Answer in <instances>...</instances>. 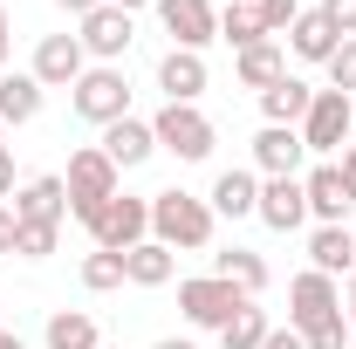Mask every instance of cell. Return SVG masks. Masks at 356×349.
Listing matches in <instances>:
<instances>
[{"instance_id":"6da1fadb","label":"cell","mask_w":356,"mask_h":349,"mask_svg":"<svg viewBox=\"0 0 356 349\" xmlns=\"http://www.w3.org/2000/svg\"><path fill=\"white\" fill-rule=\"evenodd\" d=\"M213 206L206 199H192V192H151V240L158 247H172V254H199V247H213Z\"/></svg>"},{"instance_id":"7a4b0ae2","label":"cell","mask_w":356,"mask_h":349,"mask_svg":"<svg viewBox=\"0 0 356 349\" xmlns=\"http://www.w3.org/2000/svg\"><path fill=\"white\" fill-rule=\"evenodd\" d=\"M83 226H89V240H96V254H131V247L151 240V199L117 192V199H103Z\"/></svg>"},{"instance_id":"3957f363","label":"cell","mask_w":356,"mask_h":349,"mask_svg":"<svg viewBox=\"0 0 356 349\" xmlns=\"http://www.w3.org/2000/svg\"><path fill=\"white\" fill-rule=\"evenodd\" d=\"M151 137H158V151H172L178 165H199V158H213V144H220L213 117H206L199 103H165V110L151 117Z\"/></svg>"},{"instance_id":"277c9868","label":"cell","mask_w":356,"mask_h":349,"mask_svg":"<svg viewBox=\"0 0 356 349\" xmlns=\"http://www.w3.org/2000/svg\"><path fill=\"white\" fill-rule=\"evenodd\" d=\"M76 96V117L83 124H117V117H131V76L117 69V62H96V69H83V83L69 89Z\"/></svg>"},{"instance_id":"5b68a950","label":"cell","mask_w":356,"mask_h":349,"mask_svg":"<svg viewBox=\"0 0 356 349\" xmlns=\"http://www.w3.org/2000/svg\"><path fill=\"white\" fill-rule=\"evenodd\" d=\"M62 185H69V213L89 219L103 199H117V192H124V172L103 158V144H83V151L69 158V178H62Z\"/></svg>"},{"instance_id":"8992f818","label":"cell","mask_w":356,"mask_h":349,"mask_svg":"<svg viewBox=\"0 0 356 349\" xmlns=\"http://www.w3.org/2000/svg\"><path fill=\"white\" fill-rule=\"evenodd\" d=\"M350 131H356V103L343 96V89H315L309 117H302V144H309L315 158H343Z\"/></svg>"},{"instance_id":"52a82bcc","label":"cell","mask_w":356,"mask_h":349,"mask_svg":"<svg viewBox=\"0 0 356 349\" xmlns=\"http://www.w3.org/2000/svg\"><path fill=\"white\" fill-rule=\"evenodd\" d=\"M247 302H254V295H240V288H233V281H220V274L178 281V308H185V322H192V329H226Z\"/></svg>"},{"instance_id":"ba28073f","label":"cell","mask_w":356,"mask_h":349,"mask_svg":"<svg viewBox=\"0 0 356 349\" xmlns=\"http://www.w3.org/2000/svg\"><path fill=\"white\" fill-rule=\"evenodd\" d=\"M329 315H343V288H336L329 274H315V267L295 274V281H288V329L309 336V329H322Z\"/></svg>"},{"instance_id":"9c48e42d","label":"cell","mask_w":356,"mask_h":349,"mask_svg":"<svg viewBox=\"0 0 356 349\" xmlns=\"http://www.w3.org/2000/svg\"><path fill=\"white\" fill-rule=\"evenodd\" d=\"M76 42H83V55H96V62H124L131 55V42H137V28H131V14L124 7H96L89 21H76Z\"/></svg>"},{"instance_id":"30bf717a","label":"cell","mask_w":356,"mask_h":349,"mask_svg":"<svg viewBox=\"0 0 356 349\" xmlns=\"http://www.w3.org/2000/svg\"><path fill=\"white\" fill-rule=\"evenodd\" d=\"M158 21H165V35L172 48H199L220 42V14H213V0H158Z\"/></svg>"},{"instance_id":"8fae6325","label":"cell","mask_w":356,"mask_h":349,"mask_svg":"<svg viewBox=\"0 0 356 349\" xmlns=\"http://www.w3.org/2000/svg\"><path fill=\"white\" fill-rule=\"evenodd\" d=\"M302 165H309L302 131H288V124H261V137H254V172H261V178H302Z\"/></svg>"},{"instance_id":"7c38bea8","label":"cell","mask_w":356,"mask_h":349,"mask_svg":"<svg viewBox=\"0 0 356 349\" xmlns=\"http://www.w3.org/2000/svg\"><path fill=\"white\" fill-rule=\"evenodd\" d=\"M83 69H89V55H83V42L76 35H42V48H35V83L42 89H76L83 83Z\"/></svg>"},{"instance_id":"4fadbf2b","label":"cell","mask_w":356,"mask_h":349,"mask_svg":"<svg viewBox=\"0 0 356 349\" xmlns=\"http://www.w3.org/2000/svg\"><path fill=\"white\" fill-rule=\"evenodd\" d=\"M302 192H309V219H322V226H343V219L356 213L350 185H343V172H336V158H322L315 172H302Z\"/></svg>"},{"instance_id":"5bb4252c","label":"cell","mask_w":356,"mask_h":349,"mask_svg":"<svg viewBox=\"0 0 356 349\" xmlns=\"http://www.w3.org/2000/svg\"><path fill=\"white\" fill-rule=\"evenodd\" d=\"M261 226L274 233H295L302 219H309V192H302V178H261V206H254Z\"/></svg>"},{"instance_id":"9a60e30c","label":"cell","mask_w":356,"mask_h":349,"mask_svg":"<svg viewBox=\"0 0 356 349\" xmlns=\"http://www.w3.org/2000/svg\"><path fill=\"white\" fill-rule=\"evenodd\" d=\"M14 219H28V226H62V219H69V185H62V178H28V185L14 192Z\"/></svg>"},{"instance_id":"2e32d148","label":"cell","mask_w":356,"mask_h":349,"mask_svg":"<svg viewBox=\"0 0 356 349\" xmlns=\"http://www.w3.org/2000/svg\"><path fill=\"white\" fill-rule=\"evenodd\" d=\"M158 89H165V103H199V96H206V55L172 48V55L158 62Z\"/></svg>"},{"instance_id":"e0dca14e","label":"cell","mask_w":356,"mask_h":349,"mask_svg":"<svg viewBox=\"0 0 356 349\" xmlns=\"http://www.w3.org/2000/svg\"><path fill=\"white\" fill-rule=\"evenodd\" d=\"M151 151H158V137H151V124H144V117H117V124L103 131V158H110L117 172H137Z\"/></svg>"},{"instance_id":"ac0fdd59","label":"cell","mask_w":356,"mask_h":349,"mask_svg":"<svg viewBox=\"0 0 356 349\" xmlns=\"http://www.w3.org/2000/svg\"><path fill=\"white\" fill-rule=\"evenodd\" d=\"M281 42L295 48V55H302V62H322V69H329V55H336V48H343V35H336V28H329V21H322V7H302V21H295V28H288V35H281Z\"/></svg>"},{"instance_id":"d6986e66","label":"cell","mask_w":356,"mask_h":349,"mask_svg":"<svg viewBox=\"0 0 356 349\" xmlns=\"http://www.w3.org/2000/svg\"><path fill=\"white\" fill-rule=\"evenodd\" d=\"M309 261H315V274H356V233L350 226H315L309 233Z\"/></svg>"},{"instance_id":"ffe728a7","label":"cell","mask_w":356,"mask_h":349,"mask_svg":"<svg viewBox=\"0 0 356 349\" xmlns=\"http://www.w3.org/2000/svg\"><path fill=\"white\" fill-rule=\"evenodd\" d=\"M206 206H213V219H247L261 206V178L254 172H220L213 192H206Z\"/></svg>"},{"instance_id":"44dd1931","label":"cell","mask_w":356,"mask_h":349,"mask_svg":"<svg viewBox=\"0 0 356 349\" xmlns=\"http://www.w3.org/2000/svg\"><path fill=\"white\" fill-rule=\"evenodd\" d=\"M309 103H315V89L302 83V76H281L274 89H261V117H267V124H288V131H302Z\"/></svg>"},{"instance_id":"7402d4cb","label":"cell","mask_w":356,"mask_h":349,"mask_svg":"<svg viewBox=\"0 0 356 349\" xmlns=\"http://www.w3.org/2000/svg\"><path fill=\"white\" fill-rule=\"evenodd\" d=\"M233 76H240L247 89H274L281 76H288V48H281V42H254V48H240V55H233Z\"/></svg>"},{"instance_id":"603a6c76","label":"cell","mask_w":356,"mask_h":349,"mask_svg":"<svg viewBox=\"0 0 356 349\" xmlns=\"http://www.w3.org/2000/svg\"><path fill=\"white\" fill-rule=\"evenodd\" d=\"M172 274H178V254H172V247H158V240H144V247L124 254V281H131V288H165Z\"/></svg>"},{"instance_id":"cb8c5ba5","label":"cell","mask_w":356,"mask_h":349,"mask_svg":"<svg viewBox=\"0 0 356 349\" xmlns=\"http://www.w3.org/2000/svg\"><path fill=\"white\" fill-rule=\"evenodd\" d=\"M213 274L233 281L240 295H261V288H267V261L254 254V247H220V254H213Z\"/></svg>"},{"instance_id":"d4e9b609","label":"cell","mask_w":356,"mask_h":349,"mask_svg":"<svg viewBox=\"0 0 356 349\" xmlns=\"http://www.w3.org/2000/svg\"><path fill=\"white\" fill-rule=\"evenodd\" d=\"M42 96L48 89L21 69V76H0V124H35L42 117Z\"/></svg>"},{"instance_id":"484cf974","label":"cell","mask_w":356,"mask_h":349,"mask_svg":"<svg viewBox=\"0 0 356 349\" xmlns=\"http://www.w3.org/2000/svg\"><path fill=\"white\" fill-rule=\"evenodd\" d=\"M42 343L48 349H103V336H96V322H89L83 308H55L48 329H42Z\"/></svg>"},{"instance_id":"4316f807","label":"cell","mask_w":356,"mask_h":349,"mask_svg":"<svg viewBox=\"0 0 356 349\" xmlns=\"http://www.w3.org/2000/svg\"><path fill=\"white\" fill-rule=\"evenodd\" d=\"M220 42H233V55H240V48H254V42H274V35L261 28L254 0H233V7L220 14Z\"/></svg>"},{"instance_id":"83f0119b","label":"cell","mask_w":356,"mask_h":349,"mask_svg":"<svg viewBox=\"0 0 356 349\" xmlns=\"http://www.w3.org/2000/svg\"><path fill=\"white\" fill-rule=\"evenodd\" d=\"M267 329H274V322H267V308L247 302V308H240V315L220 329V349H261V343H267Z\"/></svg>"},{"instance_id":"f1b7e54d","label":"cell","mask_w":356,"mask_h":349,"mask_svg":"<svg viewBox=\"0 0 356 349\" xmlns=\"http://www.w3.org/2000/svg\"><path fill=\"white\" fill-rule=\"evenodd\" d=\"M55 247H62V226H28V219L14 226V254L21 261H48Z\"/></svg>"},{"instance_id":"f546056e","label":"cell","mask_w":356,"mask_h":349,"mask_svg":"<svg viewBox=\"0 0 356 349\" xmlns=\"http://www.w3.org/2000/svg\"><path fill=\"white\" fill-rule=\"evenodd\" d=\"M83 288H89V295L124 288V254H89V261H83Z\"/></svg>"},{"instance_id":"4dcf8cb0","label":"cell","mask_w":356,"mask_h":349,"mask_svg":"<svg viewBox=\"0 0 356 349\" xmlns=\"http://www.w3.org/2000/svg\"><path fill=\"white\" fill-rule=\"evenodd\" d=\"M254 14H261V28H267V35L281 42V35L302 21V0H254Z\"/></svg>"},{"instance_id":"1f68e13d","label":"cell","mask_w":356,"mask_h":349,"mask_svg":"<svg viewBox=\"0 0 356 349\" xmlns=\"http://www.w3.org/2000/svg\"><path fill=\"white\" fill-rule=\"evenodd\" d=\"M329 89H343V96H356V35L336 55H329Z\"/></svg>"},{"instance_id":"d6a6232c","label":"cell","mask_w":356,"mask_h":349,"mask_svg":"<svg viewBox=\"0 0 356 349\" xmlns=\"http://www.w3.org/2000/svg\"><path fill=\"white\" fill-rule=\"evenodd\" d=\"M302 343H309V349H350V315H329V322H322V329H309Z\"/></svg>"},{"instance_id":"836d02e7","label":"cell","mask_w":356,"mask_h":349,"mask_svg":"<svg viewBox=\"0 0 356 349\" xmlns=\"http://www.w3.org/2000/svg\"><path fill=\"white\" fill-rule=\"evenodd\" d=\"M322 21H329V28L350 42V35H356V0H322Z\"/></svg>"},{"instance_id":"e575fe53","label":"cell","mask_w":356,"mask_h":349,"mask_svg":"<svg viewBox=\"0 0 356 349\" xmlns=\"http://www.w3.org/2000/svg\"><path fill=\"white\" fill-rule=\"evenodd\" d=\"M261 349H309V343H302V329H267Z\"/></svg>"},{"instance_id":"d590c367","label":"cell","mask_w":356,"mask_h":349,"mask_svg":"<svg viewBox=\"0 0 356 349\" xmlns=\"http://www.w3.org/2000/svg\"><path fill=\"white\" fill-rule=\"evenodd\" d=\"M14 226H21V219H14V206H7V199H0V254H14Z\"/></svg>"},{"instance_id":"8d00e7d4","label":"cell","mask_w":356,"mask_h":349,"mask_svg":"<svg viewBox=\"0 0 356 349\" xmlns=\"http://www.w3.org/2000/svg\"><path fill=\"white\" fill-rule=\"evenodd\" d=\"M336 172H343V185H350V199H356V144H343V158H336Z\"/></svg>"},{"instance_id":"74e56055","label":"cell","mask_w":356,"mask_h":349,"mask_svg":"<svg viewBox=\"0 0 356 349\" xmlns=\"http://www.w3.org/2000/svg\"><path fill=\"white\" fill-rule=\"evenodd\" d=\"M0 199H14V151L0 144Z\"/></svg>"},{"instance_id":"f35d334b","label":"cell","mask_w":356,"mask_h":349,"mask_svg":"<svg viewBox=\"0 0 356 349\" xmlns=\"http://www.w3.org/2000/svg\"><path fill=\"white\" fill-rule=\"evenodd\" d=\"M7 55H14V14L0 7V69H7Z\"/></svg>"},{"instance_id":"ab89813d","label":"cell","mask_w":356,"mask_h":349,"mask_svg":"<svg viewBox=\"0 0 356 349\" xmlns=\"http://www.w3.org/2000/svg\"><path fill=\"white\" fill-rule=\"evenodd\" d=\"M55 7H62V14H76V21H89V14H96L103 0H55Z\"/></svg>"},{"instance_id":"60d3db41","label":"cell","mask_w":356,"mask_h":349,"mask_svg":"<svg viewBox=\"0 0 356 349\" xmlns=\"http://www.w3.org/2000/svg\"><path fill=\"white\" fill-rule=\"evenodd\" d=\"M110 7H124V14H137V7H158V0H110Z\"/></svg>"},{"instance_id":"b9f144b4","label":"cell","mask_w":356,"mask_h":349,"mask_svg":"<svg viewBox=\"0 0 356 349\" xmlns=\"http://www.w3.org/2000/svg\"><path fill=\"white\" fill-rule=\"evenodd\" d=\"M0 349H21V336H14V329H0Z\"/></svg>"},{"instance_id":"7bdbcfd3","label":"cell","mask_w":356,"mask_h":349,"mask_svg":"<svg viewBox=\"0 0 356 349\" xmlns=\"http://www.w3.org/2000/svg\"><path fill=\"white\" fill-rule=\"evenodd\" d=\"M343 308H350V322H356V274H350V302H343Z\"/></svg>"},{"instance_id":"ee69618b","label":"cell","mask_w":356,"mask_h":349,"mask_svg":"<svg viewBox=\"0 0 356 349\" xmlns=\"http://www.w3.org/2000/svg\"><path fill=\"white\" fill-rule=\"evenodd\" d=\"M158 349H192V343H178V336H165V343H158Z\"/></svg>"},{"instance_id":"f6af8a7d","label":"cell","mask_w":356,"mask_h":349,"mask_svg":"<svg viewBox=\"0 0 356 349\" xmlns=\"http://www.w3.org/2000/svg\"><path fill=\"white\" fill-rule=\"evenodd\" d=\"M350 349H356V322H350Z\"/></svg>"},{"instance_id":"bcb514c9","label":"cell","mask_w":356,"mask_h":349,"mask_svg":"<svg viewBox=\"0 0 356 349\" xmlns=\"http://www.w3.org/2000/svg\"><path fill=\"white\" fill-rule=\"evenodd\" d=\"M103 349H124V343H103Z\"/></svg>"},{"instance_id":"7dc6e473","label":"cell","mask_w":356,"mask_h":349,"mask_svg":"<svg viewBox=\"0 0 356 349\" xmlns=\"http://www.w3.org/2000/svg\"><path fill=\"white\" fill-rule=\"evenodd\" d=\"M0 131H7V124H0Z\"/></svg>"},{"instance_id":"c3c4849f","label":"cell","mask_w":356,"mask_h":349,"mask_svg":"<svg viewBox=\"0 0 356 349\" xmlns=\"http://www.w3.org/2000/svg\"><path fill=\"white\" fill-rule=\"evenodd\" d=\"M350 103H356V96H350Z\"/></svg>"}]
</instances>
